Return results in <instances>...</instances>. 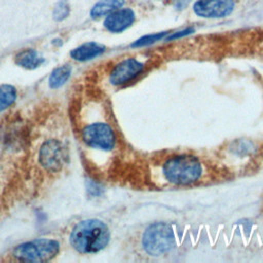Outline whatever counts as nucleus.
Instances as JSON below:
<instances>
[{
    "label": "nucleus",
    "instance_id": "nucleus-2",
    "mask_svg": "<svg viewBox=\"0 0 263 263\" xmlns=\"http://www.w3.org/2000/svg\"><path fill=\"white\" fill-rule=\"evenodd\" d=\"M30 194L25 170V145L0 132V216Z\"/></svg>",
    "mask_w": 263,
    "mask_h": 263
},
{
    "label": "nucleus",
    "instance_id": "nucleus-4",
    "mask_svg": "<svg viewBox=\"0 0 263 263\" xmlns=\"http://www.w3.org/2000/svg\"><path fill=\"white\" fill-rule=\"evenodd\" d=\"M61 245L54 238H35L15 246L8 253V261L48 262L60 253Z\"/></svg>",
    "mask_w": 263,
    "mask_h": 263
},
{
    "label": "nucleus",
    "instance_id": "nucleus-1",
    "mask_svg": "<svg viewBox=\"0 0 263 263\" xmlns=\"http://www.w3.org/2000/svg\"><path fill=\"white\" fill-rule=\"evenodd\" d=\"M69 125L54 106H43L27 119L25 170L30 193L53 181L69 160Z\"/></svg>",
    "mask_w": 263,
    "mask_h": 263
},
{
    "label": "nucleus",
    "instance_id": "nucleus-16",
    "mask_svg": "<svg viewBox=\"0 0 263 263\" xmlns=\"http://www.w3.org/2000/svg\"><path fill=\"white\" fill-rule=\"evenodd\" d=\"M166 35V32H161V33H155V34H150L141 37L137 41H135L132 46L133 47H141V46H146L149 44H152L160 39H162Z\"/></svg>",
    "mask_w": 263,
    "mask_h": 263
},
{
    "label": "nucleus",
    "instance_id": "nucleus-13",
    "mask_svg": "<svg viewBox=\"0 0 263 263\" xmlns=\"http://www.w3.org/2000/svg\"><path fill=\"white\" fill-rule=\"evenodd\" d=\"M72 68L70 65H63L52 70L48 78V84L50 88H59L66 83L71 75Z\"/></svg>",
    "mask_w": 263,
    "mask_h": 263
},
{
    "label": "nucleus",
    "instance_id": "nucleus-14",
    "mask_svg": "<svg viewBox=\"0 0 263 263\" xmlns=\"http://www.w3.org/2000/svg\"><path fill=\"white\" fill-rule=\"evenodd\" d=\"M16 89L10 84L0 85V112L8 109L16 100Z\"/></svg>",
    "mask_w": 263,
    "mask_h": 263
},
{
    "label": "nucleus",
    "instance_id": "nucleus-3",
    "mask_svg": "<svg viewBox=\"0 0 263 263\" xmlns=\"http://www.w3.org/2000/svg\"><path fill=\"white\" fill-rule=\"evenodd\" d=\"M110 240L108 226L98 219H86L76 223L70 231L69 242L80 254H92L103 250Z\"/></svg>",
    "mask_w": 263,
    "mask_h": 263
},
{
    "label": "nucleus",
    "instance_id": "nucleus-5",
    "mask_svg": "<svg viewBox=\"0 0 263 263\" xmlns=\"http://www.w3.org/2000/svg\"><path fill=\"white\" fill-rule=\"evenodd\" d=\"M162 174L171 184L189 185L201 177L202 166L198 158L193 155H175L163 163Z\"/></svg>",
    "mask_w": 263,
    "mask_h": 263
},
{
    "label": "nucleus",
    "instance_id": "nucleus-7",
    "mask_svg": "<svg viewBox=\"0 0 263 263\" xmlns=\"http://www.w3.org/2000/svg\"><path fill=\"white\" fill-rule=\"evenodd\" d=\"M234 7V0H197L193 11L203 18H222L229 15Z\"/></svg>",
    "mask_w": 263,
    "mask_h": 263
},
{
    "label": "nucleus",
    "instance_id": "nucleus-8",
    "mask_svg": "<svg viewBox=\"0 0 263 263\" xmlns=\"http://www.w3.org/2000/svg\"><path fill=\"white\" fill-rule=\"evenodd\" d=\"M143 69L144 64L140 61L133 58L125 59L113 67L109 75V82L114 86L124 84L138 76Z\"/></svg>",
    "mask_w": 263,
    "mask_h": 263
},
{
    "label": "nucleus",
    "instance_id": "nucleus-15",
    "mask_svg": "<svg viewBox=\"0 0 263 263\" xmlns=\"http://www.w3.org/2000/svg\"><path fill=\"white\" fill-rule=\"evenodd\" d=\"M69 13H70V7L67 0H60L53 8L52 16L55 21L60 22L65 20L69 15Z\"/></svg>",
    "mask_w": 263,
    "mask_h": 263
},
{
    "label": "nucleus",
    "instance_id": "nucleus-10",
    "mask_svg": "<svg viewBox=\"0 0 263 263\" xmlns=\"http://www.w3.org/2000/svg\"><path fill=\"white\" fill-rule=\"evenodd\" d=\"M104 51H105V47L103 45L97 42H86L72 49L70 52V55L72 57V59L76 61L84 62L102 54Z\"/></svg>",
    "mask_w": 263,
    "mask_h": 263
},
{
    "label": "nucleus",
    "instance_id": "nucleus-6",
    "mask_svg": "<svg viewBox=\"0 0 263 263\" xmlns=\"http://www.w3.org/2000/svg\"><path fill=\"white\" fill-rule=\"evenodd\" d=\"M143 248L151 256H160L175 246V236L171 226L163 222L150 225L143 234Z\"/></svg>",
    "mask_w": 263,
    "mask_h": 263
},
{
    "label": "nucleus",
    "instance_id": "nucleus-17",
    "mask_svg": "<svg viewBox=\"0 0 263 263\" xmlns=\"http://www.w3.org/2000/svg\"><path fill=\"white\" fill-rule=\"evenodd\" d=\"M194 30L192 28H188V29H185V30H182L180 32H177V33H174L172 34L170 37H167V40H174V39H177V38H180V37H183V36H186L190 33H193Z\"/></svg>",
    "mask_w": 263,
    "mask_h": 263
},
{
    "label": "nucleus",
    "instance_id": "nucleus-11",
    "mask_svg": "<svg viewBox=\"0 0 263 263\" xmlns=\"http://www.w3.org/2000/svg\"><path fill=\"white\" fill-rule=\"evenodd\" d=\"M14 62L22 68L32 70L38 68L44 62V59L37 50L33 48H25L16 53Z\"/></svg>",
    "mask_w": 263,
    "mask_h": 263
},
{
    "label": "nucleus",
    "instance_id": "nucleus-12",
    "mask_svg": "<svg viewBox=\"0 0 263 263\" xmlns=\"http://www.w3.org/2000/svg\"><path fill=\"white\" fill-rule=\"evenodd\" d=\"M124 0H99L90 9V16L92 18H100L108 15L112 11L122 7Z\"/></svg>",
    "mask_w": 263,
    "mask_h": 263
},
{
    "label": "nucleus",
    "instance_id": "nucleus-9",
    "mask_svg": "<svg viewBox=\"0 0 263 263\" xmlns=\"http://www.w3.org/2000/svg\"><path fill=\"white\" fill-rule=\"evenodd\" d=\"M136 15L130 8H118L109 13L105 21L104 27L112 33H120L132 26L135 22Z\"/></svg>",
    "mask_w": 263,
    "mask_h": 263
}]
</instances>
